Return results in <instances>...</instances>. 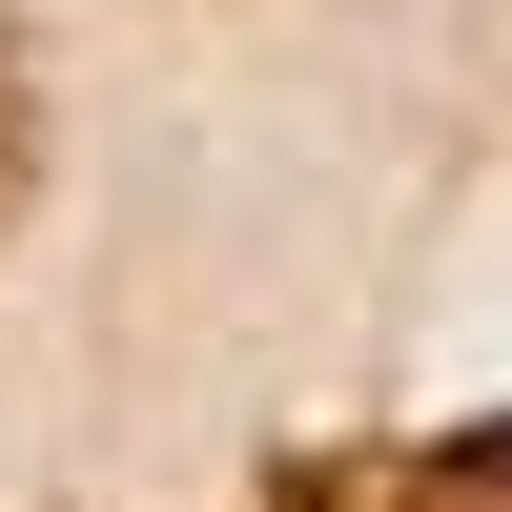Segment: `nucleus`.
<instances>
[{
	"instance_id": "nucleus-1",
	"label": "nucleus",
	"mask_w": 512,
	"mask_h": 512,
	"mask_svg": "<svg viewBox=\"0 0 512 512\" xmlns=\"http://www.w3.org/2000/svg\"><path fill=\"white\" fill-rule=\"evenodd\" d=\"M0 185H21V82H0Z\"/></svg>"
}]
</instances>
